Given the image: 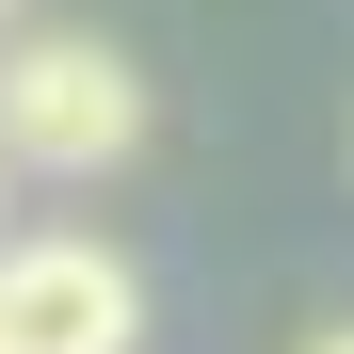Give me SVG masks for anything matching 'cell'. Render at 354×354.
Returning <instances> with one entry per match:
<instances>
[{
  "instance_id": "cell-1",
  "label": "cell",
  "mask_w": 354,
  "mask_h": 354,
  "mask_svg": "<svg viewBox=\"0 0 354 354\" xmlns=\"http://www.w3.org/2000/svg\"><path fill=\"white\" fill-rule=\"evenodd\" d=\"M145 145V81L97 32H0V161L17 177H113Z\"/></svg>"
},
{
  "instance_id": "cell-2",
  "label": "cell",
  "mask_w": 354,
  "mask_h": 354,
  "mask_svg": "<svg viewBox=\"0 0 354 354\" xmlns=\"http://www.w3.org/2000/svg\"><path fill=\"white\" fill-rule=\"evenodd\" d=\"M0 354H145V274L113 242H17L0 225Z\"/></svg>"
},
{
  "instance_id": "cell-3",
  "label": "cell",
  "mask_w": 354,
  "mask_h": 354,
  "mask_svg": "<svg viewBox=\"0 0 354 354\" xmlns=\"http://www.w3.org/2000/svg\"><path fill=\"white\" fill-rule=\"evenodd\" d=\"M306 354H354V322H322V338H306Z\"/></svg>"
},
{
  "instance_id": "cell-4",
  "label": "cell",
  "mask_w": 354,
  "mask_h": 354,
  "mask_svg": "<svg viewBox=\"0 0 354 354\" xmlns=\"http://www.w3.org/2000/svg\"><path fill=\"white\" fill-rule=\"evenodd\" d=\"M0 225H17V161H0Z\"/></svg>"
},
{
  "instance_id": "cell-5",
  "label": "cell",
  "mask_w": 354,
  "mask_h": 354,
  "mask_svg": "<svg viewBox=\"0 0 354 354\" xmlns=\"http://www.w3.org/2000/svg\"><path fill=\"white\" fill-rule=\"evenodd\" d=\"M0 32H17V0H0Z\"/></svg>"
}]
</instances>
